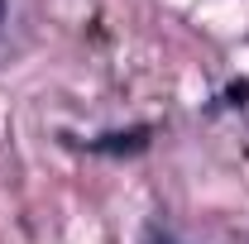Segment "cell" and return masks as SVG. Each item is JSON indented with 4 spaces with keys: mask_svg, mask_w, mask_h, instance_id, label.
I'll list each match as a JSON object with an SVG mask.
<instances>
[{
    "mask_svg": "<svg viewBox=\"0 0 249 244\" xmlns=\"http://www.w3.org/2000/svg\"><path fill=\"white\" fill-rule=\"evenodd\" d=\"M154 129H124V134H101L91 139V153H144Z\"/></svg>",
    "mask_w": 249,
    "mask_h": 244,
    "instance_id": "cell-1",
    "label": "cell"
},
{
    "mask_svg": "<svg viewBox=\"0 0 249 244\" xmlns=\"http://www.w3.org/2000/svg\"><path fill=\"white\" fill-rule=\"evenodd\" d=\"M245 96H249V82H235V87H230V101H235V105H240Z\"/></svg>",
    "mask_w": 249,
    "mask_h": 244,
    "instance_id": "cell-2",
    "label": "cell"
},
{
    "mask_svg": "<svg viewBox=\"0 0 249 244\" xmlns=\"http://www.w3.org/2000/svg\"><path fill=\"white\" fill-rule=\"evenodd\" d=\"M144 244H173V240H168V235H163V230L154 225V230H149V240H144Z\"/></svg>",
    "mask_w": 249,
    "mask_h": 244,
    "instance_id": "cell-3",
    "label": "cell"
},
{
    "mask_svg": "<svg viewBox=\"0 0 249 244\" xmlns=\"http://www.w3.org/2000/svg\"><path fill=\"white\" fill-rule=\"evenodd\" d=\"M0 19H5V0H0Z\"/></svg>",
    "mask_w": 249,
    "mask_h": 244,
    "instance_id": "cell-4",
    "label": "cell"
}]
</instances>
